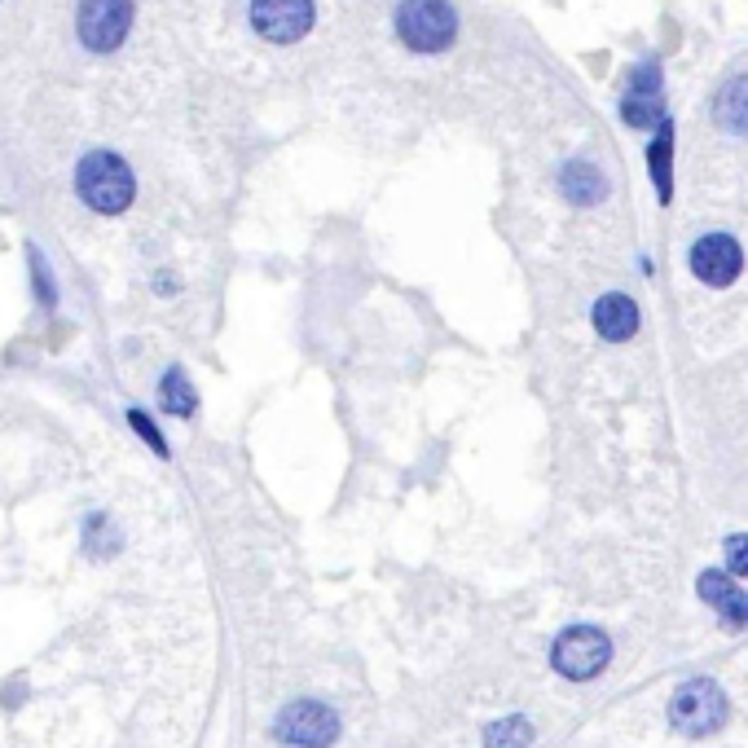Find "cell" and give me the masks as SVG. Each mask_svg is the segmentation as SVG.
I'll list each match as a JSON object with an SVG mask.
<instances>
[{"instance_id":"obj_1","label":"cell","mask_w":748,"mask_h":748,"mask_svg":"<svg viewBox=\"0 0 748 748\" xmlns=\"http://www.w3.org/2000/svg\"><path fill=\"white\" fill-rule=\"evenodd\" d=\"M75 194L88 211H97V217H120V211H128L137 198V176H133L124 155L93 150L75 168Z\"/></svg>"},{"instance_id":"obj_2","label":"cell","mask_w":748,"mask_h":748,"mask_svg":"<svg viewBox=\"0 0 748 748\" xmlns=\"http://www.w3.org/2000/svg\"><path fill=\"white\" fill-rule=\"evenodd\" d=\"M392 27L414 53H445L458 40V10L450 0H401Z\"/></svg>"},{"instance_id":"obj_3","label":"cell","mask_w":748,"mask_h":748,"mask_svg":"<svg viewBox=\"0 0 748 748\" xmlns=\"http://www.w3.org/2000/svg\"><path fill=\"white\" fill-rule=\"evenodd\" d=\"M133 27V0H79L75 10V36L93 53H111L128 40Z\"/></svg>"},{"instance_id":"obj_4","label":"cell","mask_w":748,"mask_h":748,"mask_svg":"<svg viewBox=\"0 0 748 748\" xmlns=\"http://www.w3.org/2000/svg\"><path fill=\"white\" fill-rule=\"evenodd\" d=\"M317 5L312 0H252V32L269 45H295L312 32Z\"/></svg>"},{"instance_id":"obj_5","label":"cell","mask_w":748,"mask_h":748,"mask_svg":"<svg viewBox=\"0 0 748 748\" xmlns=\"http://www.w3.org/2000/svg\"><path fill=\"white\" fill-rule=\"evenodd\" d=\"M608 657H612V648H608L603 629H594V625H573V629H564V634L555 638V652H551L555 670H560L564 678H573V683L594 678V674L608 665Z\"/></svg>"},{"instance_id":"obj_6","label":"cell","mask_w":748,"mask_h":748,"mask_svg":"<svg viewBox=\"0 0 748 748\" xmlns=\"http://www.w3.org/2000/svg\"><path fill=\"white\" fill-rule=\"evenodd\" d=\"M670 722L683 735H709V731H718L726 722V696H722V687L709 683V678L687 683L674 696V704H670Z\"/></svg>"},{"instance_id":"obj_7","label":"cell","mask_w":748,"mask_h":748,"mask_svg":"<svg viewBox=\"0 0 748 748\" xmlns=\"http://www.w3.org/2000/svg\"><path fill=\"white\" fill-rule=\"evenodd\" d=\"M687 265H691V278L700 286L722 291V286H731L744 273V247L731 234H704V238L691 243V260Z\"/></svg>"},{"instance_id":"obj_8","label":"cell","mask_w":748,"mask_h":748,"mask_svg":"<svg viewBox=\"0 0 748 748\" xmlns=\"http://www.w3.org/2000/svg\"><path fill=\"white\" fill-rule=\"evenodd\" d=\"M278 735L295 748H327L340 735V718L317 700H299L278 718Z\"/></svg>"},{"instance_id":"obj_9","label":"cell","mask_w":748,"mask_h":748,"mask_svg":"<svg viewBox=\"0 0 748 748\" xmlns=\"http://www.w3.org/2000/svg\"><path fill=\"white\" fill-rule=\"evenodd\" d=\"M590 322H594V331H599L608 344H625V340L638 335V327H643V312H638V304H634L629 295L608 291V295L594 299Z\"/></svg>"},{"instance_id":"obj_10","label":"cell","mask_w":748,"mask_h":748,"mask_svg":"<svg viewBox=\"0 0 748 748\" xmlns=\"http://www.w3.org/2000/svg\"><path fill=\"white\" fill-rule=\"evenodd\" d=\"M700 599L709 603V608H718V616L726 621V625H735V629H744L748 625V594L726 577V573H704L700 577Z\"/></svg>"},{"instance_id":"obj_11","label":"cell","mask_w":748,"mask_h":748,"mask_svg":"<svg viewBox=\"0 0 748 748\" xmlns=\"http://www.w3.org/2000/svg\"><path fill=\"white\" fill-rule=\"evenodd\" d=\"M713 124L731 137H748V71L731 75L713 97Z\"/></svg>"},{"instance_id":"obj_12","label":"cell","mask_w":748,"mask_h":748,"mask_svg":"<svg viewBox=\"0 0 748 748\" xmlns=\"http://www.w3.org/2000/svg\"><path fill=\"white\" fill-rule=\"evenodd\" d=\"M560 189H564V198H568L573 207H599V203L608 198V176H603V168H594L590 159H573V163L564 168V176H560Z\"/></svg>"},{"instance_id":"obj_13","label":"cell","mask_w":748,"mask_h":748,"mask_svg":"<svg viewBox=\"0 0 748 748\" xmlns=\"http://www.w3.org/2000/svg\"><path fill=\"white\" fill-rule=\"evenodd\" d=\"M674 120L657 124L652 146H648V168H652V185H657V203L670 207L674 203Z\"/></svg>"},{"instance_id":"obj_14","label":"cell","mask_w":748,"mask_h":748,"mask_svg":"<svg viewBox=\"0 0 748 748\" xmlns=\"http://www.w3.org/2000/svg\"><path fill=\"white\" fill-rule=\"evenodd\" d=\"M665 120H670L665 97L625 93V101H621V124H625V128H657V124H665Z\"/></svg>"},{"instance_id":"obj_15","label":"cell","mask_w":748,"mask_h":748,"mask_svg":"<svg viewBox=\"0 0 748 748\" xmlns=\"http://www.w3.org/2000/svg\"><path fill=\"white\" fill-rule=\"evenodd\" d=\"M159 401H163V409H168V414H176V418H189V414L198 409V396H194V388H189V379H185V370H181V366H172V370L163 375V383H159Z\"/></svg>"},{"instance_id":"obj_16","label":"cell","mask_w":748,"mask_h":748,"mask_svg":"<svg viewBox=\"0 0 748 748\" xmlns=\"http://www.w3.org/2000/svg\"><path fill=\"white\" fill-rule=\"evenodd\" d=\"M528 739H532V726L524 718H506L485 731V748H528Z\"/></svg>"},{"instance_id":"obj_17","label":"cell","mask_w":748,"mask_h":748,"mask_svg":"<svg viewBox=\"0 0 748 748\" xmlns=\"http://www.w3.org/2000/svg\"><path fill=\"white\" fill-rule=\"evenodd\" d=\"M629 93H643V97H661V66L648 62V66H638L634 79H629Z\"/></svg>"},{"instance_id":"obj_18","label":"cell","mask_w":748,"mask_h":748,"mask_svg":"<svg viewBox=\"0 0 748 748\" xmlns=\"http://www.w3.org/2000/svg\"><path fill=\"white\" fill-rule=\"evenodd\" d=\"M726 564H731L735 577H748V532H744V538H731L726 542Z\"/></svg>"},{"instance_id":"obj_19","label":"cell","mask_w":748,"mask_h":748,"mask_svg":"<svg viewBox=\"0 0 748 748\" xmlns=\"http://www.w3.org/2000/svg\"><path fill=\"white\" fill-rule=\"evenodd\" d=\"M128 422H133V427H137V432H142V437H146V441L155 445V454H168V445H163V437L155 432V422H150V418H146L142 409H133V414H128Z\"/></svg>"},{"instance_id":"obj_20","label":"cell","mask_w":748,"mask_h":748,"mask_svg":"<svg viewBox=\"0 0 748 748\" xmlns=\"http://www.w3.org/2000/svg\"><path fill=\"white\" fill-rule=\"evenodd\" d=\"M32 273H36V291H40V299H45V304H53L58 295H53V282H49V269H45V256H40V252H32Z\"/></svg>"}]
</instances>
